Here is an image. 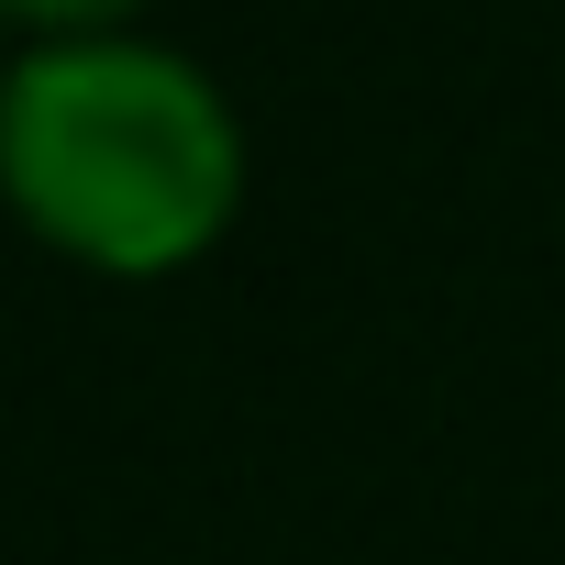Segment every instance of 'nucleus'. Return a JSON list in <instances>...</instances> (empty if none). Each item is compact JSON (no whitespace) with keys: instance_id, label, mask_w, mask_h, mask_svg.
Segmentation results:
<instances>
[{"instance_id":"nucleus-1","label":"nucleus","mask_w":565,"mask_h":565,"mask_svg":"<svg viewBox=\"0 0 565 565\" xmlns=\"http://www.w3.org/2000/svg\"><path fill=\"white\" fill-rule=\"evenodd\" d=\"M0 200L67 266L167 277L244 211V122L145 34L23 45L0 78Z\"/></svg>"},{"instance_id":"nucleus-2","label":"nucleus","mask_w":565,"mask_h":565,"mask_svg":"<svg viewBox=\"0 0 565 565\" xmlns=\"http://www.w3.org/2000/svg\"><path fill=\"white\" fill-rule=\"evenodd\" d=\"M156 0H0V34L23 45H89V34H134Z\"/></svg>"}]
</instances>
